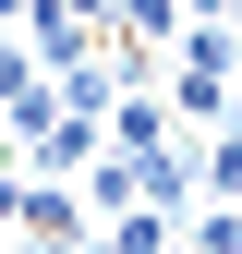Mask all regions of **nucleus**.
<instances>
[{
	"instance_id": "3",
	"label": "nucleus",
	"mask_w": 242,
	"mask_h": 254,
	"mask_svg": "<svg viewBox=\"0 0 242 254\" xmlns=\"http://www.w3.org/2000/svg\"><path fill=\"white\" fill-rule=\"evenodd\" d=\"M109 254H170V206H109Z\"/></svg>"
},
{
	"instance_id": "4",
	"label": "nucleus",
	"mask_w": 242,
	"mask_h": 254,
	"mask_svg": "<svg viewBox=\"0 0 242 254\" xmlns=\"http://www.w3.org/2000/svg\"><path fill=\"white\" fill-rule=\"evenodd\" d=\"M194 170H206V206H242V133H218Z\"/></svg>"
},
{
	"instance_id": "6",
	"label": "nucleus",
	"mask_w": 242,
	"mask_h": 254,
	"mask_svg": "<svg viewBox=\"0 0 242 254\" xmlns=\"http://www.w3.org/2000/svg\"><path fill=\"white\" fill-rule=\"evenodd\" d=\"M230 73H242V49H230Z\"/></svg>"
},
{
	"instance_id": "1",
	"label": "nucleus",
	"mask_w": 242,
	"mask_h": 254,
	"mask_svg": "<svg viewBox=\"0 0 242 254\" xmlns=\"http://www.w3.org/2000/svg\"><path fill=\"white\" fill-rule=\"evenodd\" d=\"M170 109H182V121H218V109H230V61L182 49V73H170Z\"/></svg>"
},
{
	"instance_id": "5",
	"label": "nucleus",
	"mask_w": 242,
	"mask_h": 254,
	"mask_svg": "<svg viewBox=\"0 0 242 254\" xmlns=\"http://www.w3.org/2000/svg\"><path fill=\"white\" fill-rule=\"evenodd\" d=\"M194 254H242V206H194Z\"/></svg>"
},
{
	"instance_id": "2",
	"label": "nucleus",
	"mask_w": 242,
	"mask_h": 254,
	"mask_svg": "<svg viewBox=\"0 0 242 254\" xmlns=\"http://www.w3.org/2000/svg\"><path fill=\"white\" fill-rule=\"evenodd\" d=\"M109 145H121V157H158V145H170V97L121 85V109H109Z\"/></svg>"
}]
</instances>
